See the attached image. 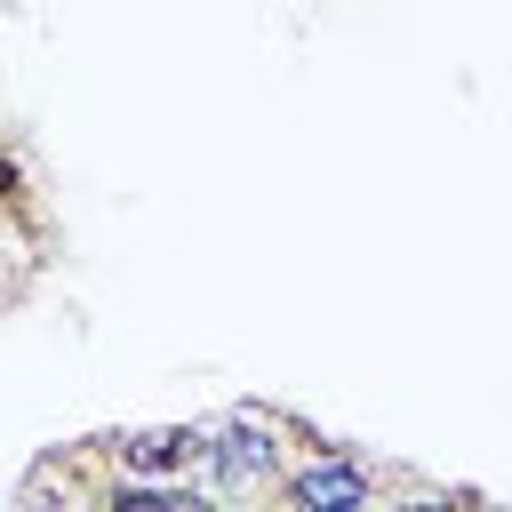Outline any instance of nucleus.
Instances as JSON below:
<instances>
[{
    "instance_id": "3",
    "label": "nucleus",
    "mask_w": 512,
    "mask_h": 512,
    "mask_svg": "<svg viewBox=\"0 0 512 512\" xmlns=\"http://www.w3.org/2000/svg\"><path fill=\"white\" fill-rule=\"evenodd\" d=\"M120 472H144V480H176L208 456V424H144V432H120L112 440Z\"/></svg>"
},
{
    "instance_id": "4",
    "label": "nucleus",
    "mask_w": 512,
    "mask_h": 512,
    "mask_svg": "<svg viewBox=\"0 0 512 512\" xmlns=\"http://www.w3.org/2000/svg\"><path fill=\"white\" fill-rule=\"evenodd\" d=\"M16 200H24V168H16V160H0V208H16Z\"/></svg>"
},
{
    "instance_id": "2",
    "label": "nucleus",
    "mask_w": 512,
    "mask_h": 512,
    "mask_svg": "<svg viewBox=\"0 0 512 512\" xmlns=\"http://www.w3.org/2000/svg\"><path fill=\"white\" fill-rule=\"evenodd\" d=\"M272 496H288L304 512H344V504H368L376 496V472L360 456H344V448H312V464L304 472H280Z\"/></svg>"
},
{
    "instance_id": "1",
    "label": "nucleus",
    "mask_w": 512,
    "mask_h": 512,
    "mask_svg": "<svg viewBox=\"0 0 512 512\" xmlns=\"http://www.w3.org/2000/svg\"><path fill=\"white\" fill-rule=\"evenodd\" d=\"M208 488L216 496H272L280 488V432H272V416H256V408H240L232 424H216L208 432Z\"/></svg>"
}]
</instances>
